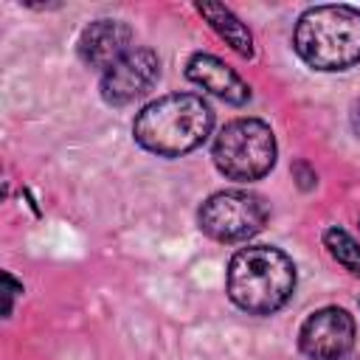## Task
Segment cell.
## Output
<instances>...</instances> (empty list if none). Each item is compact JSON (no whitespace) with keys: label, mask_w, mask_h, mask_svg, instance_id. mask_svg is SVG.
I'll use <instances>...</instances> for the list:
<instances>
[{"label":"cell","mask_w":360,"mask_h":360,"mask_svg":"<svg viewBox=\"0 0 360 360\" xmlns=\"http://www.w3.org/2000/svg\"><path fill=\"white\" fill-rule=\"evenodd\" d=\"M214 124L211 107L194 93H172L146 104L132 124L135 141L160 158H180L197 149Z\"/></svg>","instance_id":"cell-1"},{"label":"cell","mask_w":360,"mask_h":360,"mask_svg":"<svg viewBox=\"0 0 360 360\" xmlns=\"http://www.w3.org/2000/svg\"><path fill=\"white\" fill-rule=\"evenodd\" d=\"M295 290L292 259L270 245H253L233 253L228 264L231 301L253 315H270L281 309Z\"/></svg>","instance_id":"cell-2"},{"label":"cell","mask_w":360,"mask_h":360,"mask_svg":"<svg viewBox=\"0 0 360 360\" xmlns=\"http://www.w3.org/2000/svg\"><path fill=\"white\" fill-rule=\"evenodd\" d=\"M292 45L315 70H346L360 62V11L352 6H312L298 17Z\"/></svg>","instance_id":"cell-3"},{"label":"cell","mask_w":360,"mask_h":360,"mask_svg":"<svg viewBox=\"0 0 360 360\" xmlns=\"http://www.w3.org/2000/svg\"><path fill=\"white\" fill-rule=\"evenodd\" d=\"M214 163L231 180H259L276 163V138L264 121L236 118L214 141Z\"/></svg>","instance_id":"cell-4"},{"label":"cell","mask_w":360,"mask_h":360,"mask_svg":"<svg viewBox=\"0 0 360 360\" xmlns=\"http://www.w3.org/2000/svg\"><path fill=\"white\" fill-rule=\"evenodd\" d=\"M200 228L217 242H245L267 222V205L253 191H217L200 208Z\"/></svg>","instance_id":"cell-5"},{"label":"cell","mask_w":360,"mask_h":360,"mask_svg":"<svg viewBox=\"0 0 360 360\" xmlns=\"http://www.w3.org/2000/svg\"><path fill=\"white\" fill-rule=\"evenodd\" d=\"M160 76V59L152 48H132L112 68L101 73V98L112 107H124L141 98Z\"/></svg>","instance_id":"cell-6"},{"label":"cell","mask_w":360,"mask_h":360,"mask_svg":"<svg viewBox=\"0 0 360 360\" xmlns=\"http://www.w3.org/2000/svg\"><path fill=\"white\" fill-rule=\"evenodd\" d=\"M298 343L312 360H340L354 343V321L340 307H323L304 321Z\"/></svg>","instance_id":"cell-7"},{"label":"cell","mask_w":360,"mask_h":360,"mask_svg":"<svg viewBox=\"0 0 360 360\" xmlns=\"http://www.w3.org/2000/svg\"><path fill=\"white\" fill-rule=\"evenodd\" d=\"M132 31L121 20H96L90 22L79 37V56L87 68L107 70L112 68L124 53H129Z\"/></svg>","instance_id":"cell-8"},{"label":"cell","mask_w":360,"mask_h":360,"mask_svg":"<svg viewBox=\"0 0 360 360\" xmlns=\"http://www.w3.org/2000/svg\"><path fill=\"white\" fill-rule=\"evenodd\" d=\"M186 76L197 87L214 93L217 98H222L228 104H245L250 98V87L239 79V73H233L222 59H217L211 53H194L186 65Z\"/></svg>","instance_id":"cell-9"},{"label":"cell","mask_w":360,"mask_h":360,"mask_svg":"<svg viewBox=\"0 0 360 360\" xmlns=\"http://www.w3.org/2000/svg\"><path fill=\"white\" fill-rule=\"evenodd\" d=\"M197 11L239 56H253V37L231 8H225L222 3H197Z\"/></svg>","instance_id":"cell-10"},{"label":"cell","mask_w":360,"mask_h":360,"mask_svg":"<svg viewBox=\"0 0 360 360\" xmlns=\"http://www.w3.org/2000/svg\"><path fill=\"white\" fill-rule=\"evenodd\" d=\"M323 245L340 267H346L352 276H360V245L343 228H329L323 233Z\"/></svg>","instance_id":"cell-11"},{"label":"cell","mask_w":360,"mask_h":360,"mask_svg":"<svg viewBox=\"0 0 360 360\" xmlns=\"http://www.w3.org/2000/svg\"><path fill=\"white\" fill-rule=\"evenodd\" d=\"M295 172L301 174V172H307V166H304V163H298V166H295ZM312 183H315V172H312V174H304V180H301V188H309Z\"/></svg>","instance_id":"cell-12"}]
</instances>
